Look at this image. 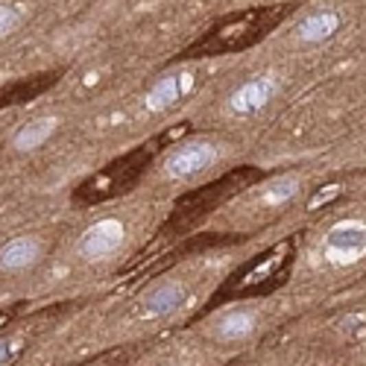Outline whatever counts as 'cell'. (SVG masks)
<instances>
[{"label": "cell", "instance_id": "6da1fadb", "mask_svg": "<svg viewBox=\"0 0 366 366\" xmlns=\"http://www.w3.org/2000/svg\"><path fill=\"white\" fill-rule=\"evenodd\" d=\"M325 261L334 267H346V264L361 261L366 255V223L361 220H343V223L331 226L325 235Z\"/></svg>", "mask_w": 366, "mask_h": 366}, {"label": "cell", "instance_id": "7a4b0ae2", "mask_svg": "<svg viewBox=\"0 0 366 366\" xmlns=\"http://www.w3.org/2000/svg\"><path fill=\"white\" fill-rule=\"evenodd\" d=\"M214 161H217V147L211 141H187L164 159V176L168 179H191V176L203 173Z\"/></svg>", "mask_w": 366, "mask_h": 366}, {"label": "cell", "instance_id": "3957f363", "mask_svg": "<svg viewBox=\"0 0 366 366\" xmlns=\"http://www.w3.org/2000/svg\"><path fill=\"white\" fill-rule=\"evenodd\" d=\"M124 243V223L120 220H100L82 235L80 240V255L88 261H103L108 255H115Z\"/></svg>", "mask_w": 366, "mask_h": 366}, {"label": "cell", "instance_id": "277c9868", "mask_svg": "<svg viewBox=\"0 0 366 366\" xmlns=\"http://www.w3.org/2000/svg\"><path fill=\"white\" fill-rule=\"evenodd\" d=\"M191 85H194L191 71L168 73L164 80H159L147 91V97H144V108H147V112H164V108H170L173 103H179V100L191 91Z\"/></svg>", "mask_w": 366, "mask_h": 366}, {"label": "cell", "instance_id": "5b68a950", "mask_svg": "<svg viewBox=\"0 0 366 366\" xmlns=\"http://www.w3.org/2000/svg\"><path fill=\"white\" fill-rule=\"evenodd\" d=\"M275 94V80L273 76H258L252 82H243L235 94L229 97V108L235 115H255L273 100Z\"/></svg>", "mask_w": 366, "mask_h": 366}, {"label": "cell", "instance_id": "8992f818", "mask_svg": "<svg viewBox=\"0 0 366 366\" xmlns=\"http://www.w3.org/2000/svg\"><path fill=\"white\" fill-rule=\"evenodd\" d=\"M182 296H185V287L179 282H164L159 287H152V290L141 299L138 314H141V319L164 317V314H170V310L182 302Z\"/></svg>", "mask_w": 366, "mask_h": 366}, {"label": "cell", "instance_id": "52a82bcc", "mask_svg": "<svg viewBox=\"0 0 366 366\" xmlns=\"http://www.w3.org/2000/svg\"><path fill=\"white\" fill-rule=\"evenodd\" d=\"M38 261V240L36 238H15L0 249V267L3 270H24Z\"/></svg>", "mask_w": 366, "mask_h": 366}, {"label": "cell", "instance_id": "ba28073f", "mask_svg": "<svg viewBox=\"0 0 366 366\" xmlns=\"http://www.w3.org/2000/svg\"><path fill=\"white\" fill-rule=\"evenodd\" d=\"M53 129H56V117H36V120H30V124H24L15 132V138H12L15 150H36V147H41V144L53 135Z\"/></svg>", "mask_w": 366, "mask_h": 366}, {"label": "cell", "instance_id": "9c48e42d", "mask_svg": "<svg viewBox=\"0 0 366 366\" xmlns=\"http://www.w3.org/2000/svg\"><path fill=\"white\" fill-rule=\"evenodd\" d=\"M337 27H340V18L334 12H317V15H310V18L302 21V27H299V38L317 44V41H325L328 36H334Z\"/></svg>", "mask_w": 366, "mask_h": 366}, {"label": "cell", "instance_id": "30bf717a", "mask_svg": "<svg viewBox=\"0 0 366 366\" xmlns=\"http://www.w3.org/2000/svg\"><path fill=\"white\" fill-rule=\"evenodd\" d=\"M214 328L220 340H240L255 328V314L252 310H231V314L220 317V323Z\"/></svg>", "mask_w": 366, "mask_h": 366}, {"label": "cell", "instance_id": "8fae6325", "mask_svg": "<svg viewBox=\"0 0 366 366\" xmlns=\"http://www.w3.org/2000/svg\"><path fill=\"white\" fill-rule=\"evenodd\" d=\"M296 191H299V179H296V176H284V179L273 182V185H267L261 191V205L275 208V205L287 203L290 196H296Z\"/></svg>", "mask_w": 366, "mask_h": 366}, {"label": "cell", "instance_id": "7c38bea8", "mask_svg": "<svg viewBox=\"0 0 366 366\" xmlns=\"http://www.w3.org/2000/svg\"><path fill=\"white\" fill-rule=\"evenodd\" d=\"M21 24V12L15 6H9V3H0V36H9L12 30H18Z\"/></svg>", "mask_w": 366, "mask_h": 366}, {"label": "cell", "instance_id": "4fadbf2b", "mask_svg": "<svg viewBox=\"0 0 366 366\" xmlns=\"http://www.w3.org/2000/svg\"><path fill=\"white\" fill-rule=\"evenodd\" d=\"M15 354V340H0V366Z\"/></svg>", "mask_w": 366, "mask_h": 366}]
</instances>
